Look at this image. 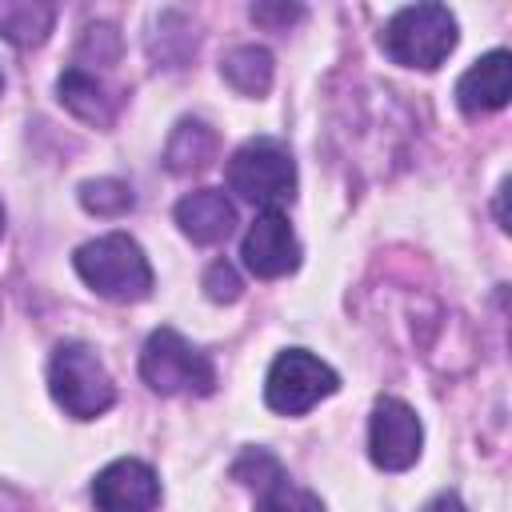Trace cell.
Wrapping results in <instances>:
<instances>
[{
  "instance_id": "14",
  "label": "cell",
  "mask_w": 512,
  "mask_h": 512,
  "mask_svg": "<svg viewBox=\"0 0 512 512\" xmlns=\"http://www.w3.org/2000/svg\"><path fill=\"white\" fill-rule=\"evenodd\" d=\"M56 4H36V0H0V36L16 48H36L52 32Z\"/></svg>"
},
{
  "instance_id": "6",
  "label": "cell",
  "mask_w": 512,
  "mask_h": 512,
  "mask_svg": "<svg viewBox=\"0 0 512 512\" xmlns=\"http://www.w3.org/2000/svg\"><path fill=\"white\" fill-rule=\"evenodd\" d=\"M340 388V376L312 352L304 348H288L272 360L268 368V384H264V400L272 412L280 416H304L308 408H316L324 396H332Z\"/></svg>"
},
{
  "instance_id": "20",
  "label": "cell",
  "mask_w": 512,
  "mask_h": 512,
  "mask_svg": "<svg viewBox=\"0 0 512 512\" xmlns=\"http://www.w3.org/2000/svg\"><path fill=\"white\" fill-rule=\"evenodd\" d=\"M424 512H468V508L460 504V496H452V492H444V496H436V500H428V504H424Z\"/></svg>"
},
{
  "instance_id": "12",
  "label": "cell",
  "mask_w": 512,
  "mask_h": 512,
  "mask_svg": "<svg viewBox=\"0 0 512 512\" xmlns=\"http://www.w3.org/2000/svg\"><path fill=\"white\" fill-rule=\"evenodd\" d=\"M176 224L188 240L196 244H216L232 232L236 224V208L220 188H196L176 204Z\"/></svg>"
},
{
  "instance_id": "11",
  "label": "cell",
  "mask_w": 512,
  "mask_h": 512,
  "mask_svg": "<svg viewBox=\"0 0 512 512\" xmlns=\"http://www.w3.org/2000/svg\"><path fill=\"white\" fill-rule=\"evenodd\" d=\"M512 96V56L504 48L480 56L456 84V104L468 112V116H480V112H496L504 108Z\"/></svg>"
},
{
  "instance_id": "19",
  "label": "cell",
  "mask_w": 512,
  "mask_h": 512,
  "mask_svg": "<svg viewBox=\"0 0 512 512\" xmlns=\"http://www.w3.org/2000/svg\"><path fill=\"white\" fill-rule=\"evenodd\" d=\"M300 16H304L300 4H252V20L264 24V28H272V32L288 28V24L300 20Z\"/></svg>"
},
{
  "instance_id": "1",
  "label": "cell",
  "mask_w": 512,
  "mask_h": 512,
  "mask_svg": "<svg viewBox=\"0 0 512 512\" xmlns=\"http://www.w3.org/2000/svg\"><path fill=\"white\" fill-rule=\"evenodd\" d=\"M76 272L88 288H96L104 300H144L152 292V268L140 252V244L124 232L96 236L76 248Z\"/></svg>"
},
{
  "instance_id": "5",
  "label": "cell",
  "mask_w": 512,
  "mask_h": 512,
  "mask_svg": "<svg viewBox=\"0 0 512 512\" xmlns=\"http://www.w3.org/2000/svg\"><path fill=\"white\" fill-rule=\"evenodd\" d=\"M228 184H232L236 196H244L252 204H264V208H276V204L292 200V192H296L292 152L272 136H256V140H248L232 152Z\"/></svg>"
},
{
  "instance_id": "16",
  "label": "cell",
  "mask_w": 512,
  "mask_h": 512,
  "mask_svg": "<svg viewBox=\"0 0 512 512\" xmlns=\"http://www.w3.org/2000/svg\"><path fill=\"white\" fill-rule=\"evenodd\" d=\"M220 76L240 96H264L272 84V52L260 44H240L220 60Z\"/></svg>"
},
{
  "instance_id": "13",
  "label": "cell",
  "mask_w": 512,
  "mask_h": 512,
  "mask_svg": "<svg viewBox=\"0 0 512 512\" xmlns=\"http://www.w3.org/2000/svg\"><path fill=\"white\" fill-rule=\"evenodd\" d=\"M56 92H60V104L72 116H80L84 124H108L112 112H116V100L108 96V88L92 72H84V68H68L56 80Z\"/></svg>"
},
{
  "instance_id": "4",
  "label": "cell",
  "mask_w": 512,
  "mask_h": 512,
  "mask_svg": "<svg viewBox=\"0 0 512 512\" xmlns=\"http://www.w3.org/2000/svg\"><path fill=\"white\" fill-rule=\"evenodd\" d=\"M140 376L152 392L160 396H176V392H196L208 396L216 384L212 360L192 348L176 328H156L140 352Z\"/></svg>"
},
{
  "instance_id": "15",
  "label": "cell",
  "mask_w": 512,
  "mask_h": 512,
  "mask_svg": "<svg viewBox=\"0 0 512 512\" xmlns=\"http://www.w3.org/2000/svg\"><path fill=\"white\" fill-rule=\"evenodd\" d=\"M216 148H220V140L204 120H180L164 148V164L172 172H200L216 160Z\"/></svg>"
},
{
  "instance_id": "17",
  "label": "cell",
  "mask_w": 512,
  "mask_h": 512,
  "mask_svg": "<svg viewBox=\"0 0 512 512\" xmlns=\"http://www.w3.org/2000/svg\"><path fill=\"white\" fill-rule=\"evenodd\" d=\"M80 204H84L88 212H96V216H124V212L136 204V196H132V188H128L124 180L104 176V180L80 184Z\"/></svg>"
},
{
  "instance_id": "9",
  "label": "cell",
  "mask_w": 512,
  "mask_h": 512,
  "mask_svg": "<svg viewBox=\"0 0 512 512\" xmlns=\"http://www.w3.org/2000/svg\"><path fill=\"white\" fill-rule=\"evenodd\" d=\"M240 256H244V268L252 276H260V280L288 276L300 264V244H296V232L288 228V216L276 212V208H264L248 224L244 244H240Z\"/></svg>"
},
{
  "instance_id": "2",
  "label": "cell",
  "mask_w": 512,
  "mask_h": 512,
  "mask_svg": "<svg viewBox=\"0 0 512 512\" xmlns=\"http://www.w3.org/2000/svg\"><path fill=\"white\" fill-rule=\"evenodd\" d=\"M380 48L388 60L404 64V68H440L444 56L456 48V16L444 4H412L400 8L384 32H380Z\"/></svg>"
},
{
  "instance_id": "7",
  "label": "cell",
  "mask_w": 512,
  "mask_h": 512,
  "mask_svg": "<svg viewBox=\"0 0 512 512\" xmlns=\"http://www.w3.org/2000/svg\"><path fill=\"white\" fill-rule=\"evenodd\" d=\"M420 444H424L420 416L396 396L376 400L372 424H368V456H372V464L384 468V472H404V468L416 464Z\"/></svg>"
},
{
  "instance_id": "21",
  "label": "cell",
  "mask_w": 512,
  "mask_h": 512,
  "mask_svg": "<svg viewBox=\"0 0 512 512\" xmlns=\"http://www.w3.org/2000/svg\"><path fill=\"white\" fill-rule=\"evenodd\" d=\"M0 232H4V208H0Z\"/></svg>"
},
{
  "instance_id": "18",
  "label": "cell",
  "mask_w": 512,
  "mask_h": 512,
  "mask_svg": "<svg viewBox=\"0 0 512 512\" xmlns=\"http://www.w3.org/2000/svg\"><path fill=\"white\" fill-rule=\"evenodd\" d=\"M204 292H208V300H216V304H232V300L240 296V276H236V268L224 264V260H216V264L208 268V276H204Z\"/></svg>"
},
{
  "instance_id": "8",
  "label": "cell",
  "mask_w": 512,
  "mask_h": 512,
  "mask_svg": "<svg viewBox=\"0 0 512 512\" xmlns=\"http://www.w3.org/2000/svg\"><path fill=\"white\" fill-rule=\"evenodd\" d=\"M232 476L248 488H256V508L252 512H324L320 496L292 484L284 464L276 456H268L264 448H248L236 464Z\"/></svg>"
},
{
  "instance_id": "10",
  "label": "cell",
  "mask_w": 512,
  "mask_h": 512,
  "mask_svg": "<svg viewBox=\"0 0 512 512\" xmlns=\"http://www.w3.org/2000/svg\"><path fill=\"white\" fill-rule=\"evenodd\" d=\"M92 504L96 512H152L160 504V480L144 460H112L92 480Z\"/></svg>"
},
{
  "instance_id": "3",
  "label": "cell",
  "mask_w": 512,
  "mask_h": 512,
  "mask_svg": "<svg viewBox=\"0 0 512 512\" xmlns=\"http://www.w3.org/2000/svg\"><path fill=\"white\" fill-rule=\"evenodd\" d=\"M48 388H52V400L76 416V420H92L100 412L112 408L116 400V388H112V376L104 372V364L96 360V352L88 344H60L52 352V364H48Z\"/></svg>"
}]
</instances>
